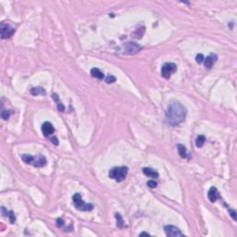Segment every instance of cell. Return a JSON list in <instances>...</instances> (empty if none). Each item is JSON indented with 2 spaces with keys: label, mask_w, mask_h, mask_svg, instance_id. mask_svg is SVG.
Here are the masks:
<instances>
[{
  "label": "cell",
  "mask_w": 237,
  "mask_h": 237,
  "mask_svg": "<svg viewBox=\"0 0 237 237\" xmlns=\"http://www.w3.org/2000/svg\"><path fill=\"white\" fill-rule=\"evenodd\" d=\"M186 117V109L176 100H173L168 106L166 111L167 122L171 126H177L184 121Z\"/></svg>",
  "instance_id": "cell-1"
},
{
  "label": "cell",
  "mask_w": 237,
  "mask_h": 237,
  "mask_svg": "<svg viewBox=\"0 0 237 237\" xmlns=\"http://www.w3.org/2000/svg\"><path fill=\"white\" fill-rule=\"evenodd\" d=\"M21 159L26 164H31L36 168H42L46 165V158L42 155L33 157V156L25 154V155H21Z\"/></svg>",
  "instance_id": "cell-2"
},
{
  "label": "cell",
  "mask_w": 237,
  "mask_h": 237,
  "mask_svg": "<svg viewBox=\"0 0 237 237\" xmlns=\"http://www.w3.org/2000/svg\"><path fill=\"white\" fill-rule=\"evenodd\" d=\"M128 168L125 166L122 167H115L109 171V178L115 180L116 182H122L126 179L127 175H128Z\"/></svg>",
  "instance_id": "cell-3"
},
{
  "label": "cell",
  "mask_w": 237,
  "mask_h": 237,
  "mask_svg": "<svg viewBox=\"0 0 237 237\" xmlns=\"http://www.w3.org/2000/svg\"><path fill=\"white\" fill-rule=\"evenodd\" d=\"M72 201H73L74 207L78 210H81V211H91V210L94 209V205L88 204V203H84L83 198H82V195L79 193L75 194L72 196Z\"/></svg>",
  "instance_id": "cell-4"
},
{
  "label": "cell",
  "mask_w": 237,
  "mask_h": 237,
  "mask_svg": "<svg viewBox=\"0 0 237 237\" xmlns=\"http://www.w3.org/2000/svg\"><path fill=\"white\" fill-rule=\"evenodd\" d=\"M177 71V66L176 64L172 62H168L165 63L161 68V76L165 79H170L171 76L176 72Z\"/></svg>",
  "instance_id": "cell-5"
},
{
  "label": "cell",
  "mask_w": 237,
  "mask_h": 237,
  "mask_svg": "<svg viewBox=\"0 0 237 237\" xmlns=\"http://www.w3.org/2000/svg\"><path fill=\"white\" fill-rule=\"evenodd\" d=\"M142 49V46H140L138 44L133 42H128L122 46V53L126 55H133L138 53Z\"/></svg>",
  "instance_id": "cell-6"
},
{
  "label": "cell",
  "mask_w": 237,
  "mask_h": 237,
  "mask_svg": "<svg viewBox=\"0 0 237 237\" xmlns=\"http://www.w3.org/2000/svg\"><path fill=\"white\" fill-rule=\"evenodd\" d=\"M0 32H1V38L7 39V38L11 37L14 35L15 29L13 27H11L9 24L2 22L1 25H0Z\"/></svg>",
  "instance_id": "cell-7"
},
{
  "label": "cell",
  "mask_w": 237,
  "mask_h": 237,
  "mask_svg": "<svg viewBox=\"0 0 237 237\" xmlns=\"http://www.w3.org/2000/svg\"><path fill=\"white\" fill-rule=\"evenodd\" d=\"M165 233L168 237H178L184 236V234L181 231V230L173 225H166L164 227Z\"/></svg>",
  "instance_id": "cell-8"
},
{
  "label": "cell",
  "mask_w": 237,
  "mask_h": 237,
  "mask_svg": "<svg viewBox=\"0 0 237 237\" xmlns=\"http://www.w3.org/2000/svg\"><path fill=\"white\" fill-rule=\"evenodd\" d=\"M218 60V56L216 54L211 53L206 59H204V65L206 67L207 70H211L212 67L214 66V64L217 62Z\"/></svg>",
  "instance_id": "cell-9"
},
{
  "label": "cell",
  "mask_w": 237,
  "mask_h": 237,
  "mask_svg": "<svg viewBox=\"0 0 237 237\" xmlns=\"http://www.w3.org/2000/svg\"><path fill=\"white\" fill-rule=\"evenodd\" d=\"M54 131H55V128L49 121H46L42 124V132L46 137H48L49 135L53 134Z\"/></svg>",
  "instance_id": "cell-10"
},
{
  "label": "cell",
  "mask_w": 237,
  "mask_h": 237,
  "mask_svg": "<svg viewBox=\"0 0 237 237\" xmlns=\"http://www.w3.org/2000/svg\"><path fill=\"white\" fill-rule=\"evenodd\" d=\"M208 197H209V201L212 202V203L216 202L219 198H220V193H219L218 189L214 186L211 187L209 189V193H208Z\"/></svg>",
  "instance_id": "cell-11"
},
{
  "label": "cell",
  "mask_w": 237,
  "mask_h": 237,
  "mask_svg": "<svg viewBox=\"0 0 237 237\" xmlns=\"http://www.w3.org/2000/svg\"><path fill=\"white\" fill-rule=\"evenodd\" d=\"M143 172L146 176L151 177V178H158V172L151 168H144Z\"/></svg>",
  "instance_id": "cell-12"
},
{
  "label": "cell",
  "mask_w": 237,
  "mask_h": 237,
  "mask_svg": "<svg viewBox=\"0 0 237 237\" xmlns=\"http://www.w3.org/2000/svg\"><path fill=\"white\" fill-rule=\"evenodd\" d=\"M91 75L94 78H96L98 80H104L105 79L104 73L101 72L99 69H97V68H93V69L91 70Z\"/></svg>",
  "instance_id": "cell-13"
},
{
  "label": "cell",
  "mask_w": 237,
  "mask_h": 237,
  "mask_svg": "<svg viewBox=\"0 0 237 237\" xmlns=\"http://www.w3.org/2000/svg\"><path fill=\"white\" fill-rule=\"evenodd\" d=\"M52 98L54 99V101L57 103V108L58 111H61V112L65 111V107H64V105L62 104L61 100L59 99V97L57 96V94H52Z\"/></svg>",
  "instance_id": "cell-14"
},
{
  "label": "cell",
  "mask_w": 237,
  "mask_h": 237,
  "mask_svg": "<svg viewBox=\"0 0 237 237\" xmlns=\"http://www.w3.org/2000/svg\"><path fill=\"white\" fill-rule=\"evenodd\" d=\"M30 92L32 95H45L46 94V90L43 87H33L31 89Z\"/></svg>",
  "instance_id": "cell-15"
},
{
  "label": "cell",
  "mask_w": 237,
  "mask_h": 237,
  "mask_svg": "<svg viewBox=\"0 0 237 237\" xmlns=\"http://www.w3.org/2000/svg\"><path fill=\"white\" fill-rule=\"evenodd\" d=\"M177 148H178V153L181 156V157L182 158H186L188 155H187V151H186L185 146L183 145H182V144H179L177 146Z\"/></svg>",
  "instance_id": "cell-16"
},
{
  "label": "cell",
  "mask_w": 237,
  "mask_h": 237,
  "mask_svg": "<svg viewBox=\"0 0 237 237\" xmlns=\"http://www.w3.org/2000/svg\"><path fill=\"white\" fill-rule=\"evenodd\" d=\"M205 143H206V137H205V135H198L197 138H196V140H195V146H196L198 148H200V147H202L203 146L205 145Z\"/></svg>",
  "instance_id": "cell-17"
},
{
  "label": "cell",
  "mask_w": 237,
  "mask_h": 237,
  "mask_svg": "<svg viewBox=\"0 0 237 237\" xmlns=\"http://www.w3.org/2000/svg\"><path fill=\"white\" fill-rule=\"evenodd\" d=\"M115 217H116V220H117V226H118L119 228H123L125 225H124V220H123L121 215L119 214V213H116V214H115Z\"/></svg>",
  "instance_id": "cell-18"
},
{
  "label": "cell",
  "mask_w": 237,
  "mask_h": 237,
  "mask_svg": "<svg viewBox=\"0 0 237 237\" xmlns=\"http://www.w3.org/2000/svg\"><path fill=\"white\" fill-rule=\"evenodd\" d=\"M11 114H12L11 110H5V109H3L1 111V117H2L3 120H9Z\"/></svg>",
  "instance_id": "cell-19"
},
{
  "label": "cell",
  "mask_w": 237,
  "mask_h": 237,
  "mask_svg": "<svg viewBox=\"0 0 237 237\" xmlns=\"http://www.w3.org/2000/svg\"><path fill=\"white\" fill-rule=\"evenodd\" d=\"M105 82L107 83H113L116 82V77L113 76V75H108L106 78H105Z\"/></svg>",
  "instance_id": "cell-20"
},
{
  "label": "cell",
  "mask_w": 237,
  "mask_h": 237,
  "mask_svg": "<svg viewBox=\"0 0 237 237\" xmlns=\"http://www.w3.org/2000/svg\"><path fill=\"white\" fill-rule=\"evenodd\" d=\"M195 60L198 64H201L203 61H204V56H203V54H197L195 57Z\"/></svg>",
  "instance_id": "cell-21"
},
{
  "label": "cell",
  "mask_w": 237,
  "mask_h": 237,
  "mask_svg": "<svg viewBox=\"0 0 237 237\" xmlns=\"http://www.w3.org/2000/svg\"><path fill=\"white\" fill-rule=\"evenodd\" d=\"M9 220H10V223H15L16 221V217L14 215V213L12 211H9Z\"/></svg>",
  "instance_id": "cell-22"
},
{
  "label": "cell",
  "mask_w": 237,
  "mask_h": 237,
  "mask_svg": "<svg viewBox=\"0 0 237 237\" xmlns=\"http://www.w3.org/2000/svg\"><path fill=\"white\" fill-rule=\"evenodd\" d=\"M226 206V205H225ZM227 207V206H226ZM227 209H228V210H229V212H230V215L231 216V218L233 219V220H237V219H236V212H235V210H233V209H229L228 207H227Z\"/></svg>",
  "instance_id": "cell-23"
},
{
  "label": "cell",
  "mask_w": 237,
  "mask_h": 237,
  "mask_svg": "<svg viewBox=\"0 0 237 237\" xmlns=\"http://www.w3.org/2000/svg\"><path fill=\"white\" fill-rule=\"evenodd\" d=\"M147 186L150 188H156L157 186V183L156 181H148L147 182Z\"/></svg>",
  "instance_id": "cell-24"
},
{
  "label": "cell",
  "mask_w": 237,
  "mask_h": 237,
  "mask_svg": "<svg viewBox=\"0 0 237 237\" xmlns=\"http://www.w3.org/2000/svg\"><path fill=\"white\" fill-rule=\"evenodd\" d=\"M64 224H65V222H64V220H63L61 218L57 219V226L58 228H62V227L64 226Z\"/></svg>",
  "instance_id": "cell-25"
},
{
  "label": "cell",
  "mask_w": 237,
  "mask_h": 237,
  "mask_svg": "<svg viewBox=\"0 0 237 237\" xmlns=\"http://www.w3.org/2000/svg\"><path fill=\"white\" fill-rule=\"evenodd\" d=\"M51 142H52V144H54L55 146H58V141H57V138L56 136H53V137L51 138Z\"/></svg>",
  "instance_id": "cell-26"
},
{
  "label": "cell",
  "mask_w": 237,
  "mask_h": 237,
  "mask_svg": "<svg viewBox=\"0 0 237 237\" xmlns=\"http://www.w3.org/2000/svg\"><path fill=\"white\" fill-rule=\"evenodd\" d=\"M140 236H143V235H146V236H149L150 235V233H148V232H146V231H143V232H141L140 234H139Z\"/></svg>",
  "instance_id": "cell-27"
}]
</instances>
